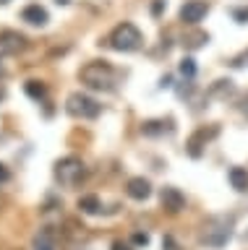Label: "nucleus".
Masks as SVG:
<instances>
[{
    "mask_svg": "<svg viewBox=\"0 0 248 250\" xmlns=\"http://www.w3.org/2000/svg\"><path fill=\"white\" fill-rule=\"evenodd\" d=\"M79 78L84 86H89L94 91H113L115 81H118V70L107 60H91L79 70Z\"/></svg>",
    "mask_w": 248,
    "mask_h": 250,
    "instance_id": "f257e3e1",
    "label": "nucleus"
},
{
    "mask_svg": "<svg viewBox=\"0 0 248 250\" xmlns=\"http://www.w3.org/2000/svg\"><path fill=\"white\" fill-rule=\"evenodd\" d=\"M232 224H235L232 216H209L199 232V242L206 248H214V250L225 248L232 237Z\"/></svg>",
    "mask_w": 248,
    "mask_h": 250,
    "instance_id": "f03ea898",
    "label": "nucleus"
},
{
    "mask_svg": "<svg viewBox=\"0 0 248 250\" xmlns=\"http://www.w3.org/2000/svg\"><path fill=\"white\" fill-rule=\"evenodd\" d=\"M141 42H144L141 31H138V26H134L131 21L118 23V26L107 34V44L118 52H136L138 47H141Z\"/></svg>",
    "mask_w": 248,
    "mask_h": 250,
    "instance_id": "7ed1b4c3",
    "label": "nucleus"
},
{
    "mask_svg": "<svg viewBox=\"0 0 248 250\" xmlns=\"http://www.w3.org/2000/svg\"><path fill=\"white\" fill-rule=\"evenodd\" d=\"M87 177V167H84L81 159L76 156H63V159L55 162V180L63 188H79Z\"/></svg>",
    "mask_w": 248,
    "mask_h": 250,
    "instance_id": "20e7f679",
    "label": "nucleus"
},
{
    "mask_svg": "<svg viewBox=\"0 0 248 250\" xmlns=\"http://www.w3.org/2000/svg\"><path fill=\"white\" fill-rule=\"evenodd\" d=\"M66 112L71 117H79V120H94V117H99V112H102V104H99L94 97H89V94L76 91L66 99Z\"/></svg>",
    "mask_w": 248,
    "mask_h": 250,
    "instance_id": "39448f33",
    "label": "nucleus"
},
{
    "mask_svg": "<svg viewBox=\"0 0 248 250\" xmlns=\"http://www.w3.org/2000/svg\"><path fill=\"white\" fill-rule=\"evenodd\" d=\"M26 47V37L19 34L13 29H3L0 31V58H8V55H19Z\"/></svg>",
    "mask_w": 248,
    "mask_h": 250,
    "instance_id": "423d86ee",
    "label": "nucleus"
},
{
    "mask_svg": "<svg viewBox=\"0 0 248 250\" xmlns=\"http://www.w3.org/2000/svg\"><path fill=\"white\" fill-rule=\"evenodd\" d=\"M209 13V5L204 0H185L180 8V21L188 26H196L199 21H204V16Z\"/></svg>",
    "mask_w": 248,
    "mask_h": 250,
    "instance_id": "0eeeda50",
    "label": "nucleus"
},
{
    "mask_svg": "<svg viewBox=\"0 0 248 250\" xmlns=\"http://www.w3.org/2000/svg\"><path fill=\"white\" fill-rule=\"evenodd\" d=\"M217 133H220V128H217V125H212V128H199V130L188 138L185 148H188V154L193 156V159H199L201 151H204V146H206V141H212Z\"/></svg>",
    "mask_w": 248,
    "mask_h": 250,
    "instance_id": "6e6552de",
    "label": "nucleus"
},
{
    "mask_svg": "<svg viewBox=\"0 0 248 250\" xmlns=\"http://www.w3.org/2000/svg\"><path fill=\"white\" fill-rule=\"evenodd\" d=\"M159 201H162V208L170 211V214H178V211L185 208V195L178 190V188H162Z\"/></svg>",
    "mask_w": 248,
    "mask_h": 250,
    "instance_id": "1a4fd4ad",
    "label": "nucleus"
},
{
    "mask_svg": "<svg viewBox=\"0 0 248 250\" xmlns=\"http://www.w3.org/2000/svg\"><path fill=\"white\" fill-rule=\"evenodd\" d=\"M21 21H26L29 26H45L50 21L47 8H42L40 3H29L24 11H21Z\"/></svg>",
    "mask_w": 248,
    "mask_h": 250,
    "instance_id": "9d476101",
    "label": "nucleus"
},
{
    "mask_svg": "<svg viewBox=\"0 0 248 250\" xmlns=\"http://www.w3.org/2000/svg\"><path fill=\"white\" fill-rule=\"evenodd\" d=\"M126 193L134 201H146L152 195V183H149V180H144V177H131L128 185H126Z\"/></svg>",
    "mask_w": 248,
    "mask_h": 250,
    "instance_id": "9b49d317",
    "label": "nucleus"
},
{
    "mask_svg": "<svg viewBox=\"0 0 248 250\" xmlns=\"http://www.w3.org/2000/svg\"><path fill=\"white\" fill-rule=\"evenodd\" d=\"M175 130V123L170 120H146V123H141V133L144 136H170V133Z\"/></svg>",
    "mask_w": 248,
    "mask_h": 250,
    "instance_id": "f8f14e48",
    "label": "nucleus"
},
{
    "mask_svg": "<svg viewBox=\"0 0 248 250\" xmlns=\"http://www.w3.org/2000/svg\"><path fill=\"white\" fill-rule=\"evenodd\" d=\"M32 250H55V232H52V227H42L34 234Z\"/></svg>",
    "mask_w": 248,
    "mask_h": 250,
    "instance_id": "ddd939ff",
    "label": "nucleus"
},
{
    "mask_svg": "<svg viewBox=\"0 0 248 250\" xmlns=\"http://www.w3.org/2000/svg\"><path fill=\"white\" fill-rule=\"evenodd\" d=\"M227 180H230V185L235 188L238 193H248V169H243V167H230Z\"/></svg>",
    "mask_w": 248,
    "mask_h": 250,
    "instance_id": "4468645a",
    "label": "nucleus"
},
{
    "mask_svg": "<svg viewBox=\"0 0 248 250\" xmlns=\"http://www.w3.org/2000/svg\"><path fill=\"white\" fill-rule=\"evenodd\" d=\"M24 91H26L34 102H45V99H47V86H45L42 81H26V83H24Z\"/></svg>",
    "mask_w": 248,
    "mask_h": 250,
    "instance_id": "2eb2a0df",
    "label": "nucleus"
},
{
    "mask_svg": "<svg viewBox=\"0 0 248 250\" xmlns=\"http://www.w3.org/2000/svg\"><path fill=\"white\" fill-rule=\"evenodd\" d=\"M99 208H102V203H99L97 195H81L79 198V211L81 214H99Z\"/></svg>",
    "mask_w": 248,
    "mask_h": 250,
    "instance_id": "dca6fc26",
    "label": "nucleus"
},
{
    "mask_svg": "<svg viewBox=\"0 0 248 250\" xmlns=\"http://www.w3.org/2000/svg\"><path fill=\"white\" fill-rule=\"evenodd\" d=\"M180 73L191 81V78L196 76V60H193V58H183L180 60Z\"/></svg>",
    "mask_w": 248,
    "mask_h": 250,
    "instance_id": "f3484780",
    "label": "nucleus"
},
{
    "mask_svg": "<svg viewBox=\"0 0 248 250\" xmlns=\"http://www.w3.org/2000/svg\"><path fill=\"white\" fill-rule=\"evenodd\" d=\"M235 91V86H232V81H217L214 86H212V94H220V97H227V94H232Z\"/></svg>",
    "mask_w": 248,
    "mask_h": 250,
    "instance_id": "a211bd4d",
    "label": "nucleus"
},
{
    "mask_svg": "<svg viewBox=\"0 0 248 250\" xmlns=\"http://www.w3.org/2000/svg\"><path fill=\"white\" fill-rule=\"evenodd\" d=\"M232 19L238 23H248V8H232Z\"/></svg>",
    "mask_w": 248,
    "mask_h": 250,
    "instance_id": "6ab92c4d",
    "label": "nucleus"
},
{
    "mask_svg": "<svg viewBox=\"0 0 248 250\" xmlns=\"http://www.w3.org/2000/svg\"><path fill=\"white\" fill-rule=\"evenodd\" d=\"M162 250H180V248H178V242L173 240V234H165V240H162Z\"/></svg>",
    "mask_w": 248,
    "mask_h": 250,
    "instance_id": "aec40b11",
    "label": "nucleus"
},
{
    "mask_svg": "<svg viewBox=\"0 0 248 250\" xmlns=\"http://www.w3.org/2000/svg\"><path fill=\"white\" fill-rule=\"evenodd\" d=\"M134 242H136V245H146V242H149V234L136 232V234H134Z\"/></svg>",
    "mask_w": 248,
    "mask_h": 250,
    "instance_id": "412c9836",
    "label": "nucleus"
},
{
    "mask_svg": "<svg viewBox=\"0 0 248 250\" xmlns=\"http://www.w3.org/2000/svg\"><path fill=\"white\" fill-rule=\"evenodd\" d=\"M162 8H165V0H157V3L152 5V13H154V16H159V13H162Z\"/></svg>",
    "mask_w": 248,
    "mask_h": 250,
    "instance_id": "4be33fe9",
    "label": "nucleus"
},
{
    "mask_svg": "<svg viewBox=\"0 0 248 250\" xmlns=\"http://www.w3.org/2000/svg\"><path fill=\"white\" fill-rule=\"evenodd\" d=\"M113 250H131V245H128V242H120V240H115V242H113Z\"/></svg>",
    "mask_w": 248,
    "mask_h": 250,
    "instance_id": "5701e85b",
    "label": "nucleus"
},
{
    "mask_svg": "<svg viewBox=\"0 0 248 250\" xmlns=\"http://www.w3.org/2000/svg\"><path fill=\"white\" fill-rule=\"evenodd\" d=\"M5 180H8V169H5V164L0 162V183H5Z\"/></svg>",
    "mask_w": 248,
    "mask_h": 250,
    "instance_id": "b1692460",
    "label": "nucleus"
},
{
    "mask_svg": "<svg viewBox=\"0 0 248 250\" xmlns=\"http://www.w3.org/2000/svg\"><path fill=\"white\" fill-rule=\"evenodd\" d=\"M240 109H243V115L248 117V94H246V97H243V102H240Z\"/></svg>",
    "mask_w": 248,
    "mask_h": 250,
    "instance_id": "393cba45",
    "label": "nucleus"
},
{
    "mask_svg": "<svg viewBox=\"0 0 248 250\" xmlns=\"http://www.w3.org/2000/svg\"><path fill=\"white\" fill-rule=\"evenodd\" d=\"M55 3H58V5H68L71 0H55Z\"/></svg>",
    "mask_w": 248,
    "mask_h": 250,
    "instance_id": "a878e982",
    "label": "nucleus"
},
{
    "mask_svg": "<svg viewBox=\"0 0 248 250\" xmlns=\"http://www.w3.org/2000/svg\"><path fill=\"white\" fill-rule=\"evenodd\" d=\"M5 73V68H3V58H0V76H3Z\"/></svg>",
    "mask_w": 248,
    "mask_h": 250,
    "instance_id": "bb28decb",
    "label": "nucleus"
},
{
    "mask_svg": "<svg viewBox=\"0 0 248 250\" xmlns=\"http://www.w3.org/2000/svg\"><path fill=\"white\" fill-rule=\"evenodd\" d=\"M11 3V0H0V5H8Z\"/></svg>",
    "mask_w": 248,
    "mask_h": 250,
    "instance_id": "cd10ccee",
    "label": "nucleus"
},
{
    "mask_svg": "<svg viewBox=\"0 0 248 250\" xmlns=\"http://www.w3.org/2000/svg\"><path fill=\"white\" fill-rule=\"evenodd\" d=\"M3 97H5V94H3V91H0V99H3Z\"/></svg>",
    "mask_w": 248,
    "mask_h": 250,
    "instance_id": "c85d7f7f",
    "label": "nucleus"
}]
</instances>
